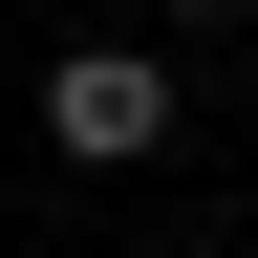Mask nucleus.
Returning a JSON list of instances; mask_svg holds the SVG:
<instances>
[{"label":"nucleus","mask_w":258,"mask_h":258,"mask_svg":"<svg viewBox=\"0 0 258 258\" xmlns=\"http://www.w3.org/2000/svg\"><path fill=\"white\" fill-rule=\"evenodd\" d=\"M43 151H86V172L172 151V64H151V43H64L43 64Z\"/></svg>","instance_id":"obj_1"}]
</instances>
